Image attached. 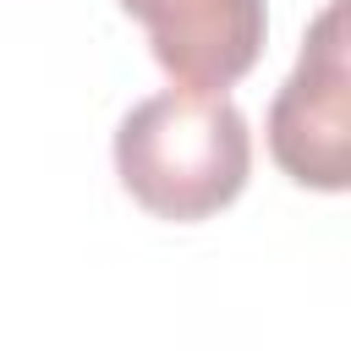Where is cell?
<instances>
[{"instance_id": "obj_1", "label": "cell", "mask_w": 351, "mask_h": 351, "mask_svg": "<svg viewBox=\"0 0 351 351\" xmlns=\"http://www.w3.org/2000/svg\"><path fill=\"white\" fill-rule=\"evenodd\" d=\"M115 176L159 219L192 225L241 197L252 176L247 115L219 88H165L115 126Z\"/></svg>"}, {"instance_id": "obj_2", "label": "cell", "mask_w": 351, "mask_h": 351, "mask_svg": "<svg viewBox=\"0 0 351 351\" xmlns=\"http://www.w3.org/2000/svg\"><path fill=\"white\" fill-rule=\"evenodd\" d=\"M269 154L274 165L313 192L351 186V38L346 0H329L269 104Z\"/></svg>"}, {"instance_id": "obj_3", "label": "cell", "mask_w": 351, "mask_h": 351, "mask_svg": "<svg viewBox=\"0 0 351 351\" xmlns=\"http://www.w3.org/2000/svg\"><path fill=\"white\" fill-rule=\"evenodd\" d=\"M143 22L159 71L181 88H230L252 71L269 11L263 0H121Z\"/></svg>"}]
</instances>
